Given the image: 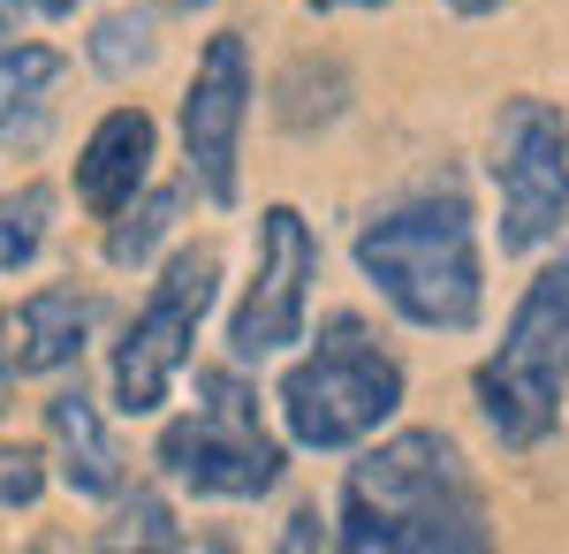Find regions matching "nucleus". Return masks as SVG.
Segmentation results:
<instances>
[{
	"label": "nucleus",
	"mask_w": 569,
	"mask_h": 554,
	"mask_svg": "<svg viewBox=\"0 0 569 554\" xmlns=\"http://www.w3.org/2000/svg\"><path fill=\"white\" fill-rule=\"evenodd\" d=\"M335 540L350 554H479L493 547L486 532V494L463 448L433 426H410L372 441L342 471V510Z\"/></svg>",
	"instance_id": "nucleus-1"
},
{
	"label": "nucleus",
	"mask_w": 569,
	"mask_h": 554,
	"mask_svg": "<svg viewBox=\"0 0 569 554\" xmlns=\"http://www.w3.org/2000/svg\"><path fill=\"white\" fill-rule=\"evenodd\" d=\"M357 274L380 289L402 327L418 335H471L486 311V266H479V214L456 182L410 190L388 214L357 228Z\"/></svg>",
	"instance_id": "nucleus-2"
},
{
	"label": "nucleus",
	"mask_w": 569,
	"mask_h": 554,
	"mask_svg": "<svg viewBox=\"0 0 569 554\" xmlns=\"http://www.w3.org/2000/svg\"><path fill=\"white\" fill-rule=\"evenodd\" d=\"M471 403H479L486 433L509 448V456H531L562 433L569 410V244L517 297L501 342L479 357L471 373Z\"/></svg>",
	"instance_id": "nucleus-3"
},
{
	"label": "nucleus",
	"mask_w": 569,
	"mask_h": 554,
	"mask_svg": "<svg viewBox=\"0 0 569 554\" xmlns=\"http://www.w3.org/2000/svg\"><path fill=\"white\" fill-rule=\"evenodd\" d=\"M402 395H410L402 357H395L357 311H335V319H319V335H311L305 357L281 373L273 410H281L289 448H305V456H342V448H357V441H372V433L388 426L395 410H402Z\"/></svg>",
	"instance_id": "nucleus-4"
},
{
	"label": "nucleus",
	"mask_w": 569,
	"mask_h": 554,
	"mask_svg": "<svg viewBox=\"0 0 569 554\" xmlns=\"http://www.w3.org/2000/svg\"><path fill=\"white\" fill-rule=\"evenodd\" d=\"M152 464H160L168 486L198 494V502H259L289 471V433H266L259 395L243 387V373L206 365L190 410L160 426Z\"/></svg>",
	"instance_id": "nucleus-5"
},
{
	"label": "nucleus",
	"mask_w": 569,
	"mask_h": 554,
	"mask_svg": "<svg viewBox=\"0 0 569 554\" xmlns=\"http://www.w3.org/2000/svg\"><path fill=\"white\" fill-rule=\"evenodd\" d=\"M220 297V251L213 244H182L160 274H152V297L137 304V319L122 327L114 342V410L122 418H152L176 380L190 373V349H198V327H206V311Z\"/></svg>",
	"instance_id": "nucleus-6"
},
{
	"label": "nucleus",
	"mask_w": 569,
	"mask_h": 554,
	"mask_svg": "<svg viewBox=\"0 0 569 554\" xmlns=\"http://www.w3.org/2000/svg\"><path fill=\"white\" fill-rule=\"evenodd\" d=\"M493 190L501 258H539L569 228V115L539 91H509L493 115Z\"/></svg>",
	"instance_id": "nucleus-7"
},
{
	"label": "nucleus",
	"mask_w": 569,
	"mask_h": 554,
	"mask_svg": "<svg viewBox=\"0 0 569 554\" xmlns=\"http://www.w3.org/2000/svg\"><path fill=\"white\" fill-rule=\"evenodd\" d=\"M243 122H251V46L243 31H213L198 46V69L176 107L182 182L213 214H236V198H243Z\"/></svg>",
	"instance_id": "nucleus-8"
},
{
	"label": "nucleus",
	"mask_w": 569,
	"mask_h": 554,
	"mask_svg": "<svg viewBox=\"0 0 569 554\" xmlns=\"http://www.w3.org/2000/svg\"><path fill=\"white\" fill-rule=\"evenodd\" d=\"M311 281H319V236L297 206H266L259 214V251H251V281L228 311V357L259 365L311 342Z\"/></svg>",
	"instance_id": "nucleus-9"
},
{
	"label": "nucleus",
	"mask_w": 569,
	"mask_h": 554,
	"mask_svg": "<svg viewBox=\"0 0 569 554\" xmlns=\"http://www.w3.org/2000/svg\"><path fill=\"white\" fill-rule=\"evenodd\" d=\"M46 448H53V471L77 502H122L130 494V456L107 426V403L84 380L46 395Z\"/></svg>",
	"instance_id": "nucleus-10"
},
{
	"label": "nucleus",
	"mask_w": 569,
	"mask_h": 554,
	"mask_svg": "<svg viewBox=\"0 0 569 554\" xmlns=\"http://www.w3.org/2000/svg\"><path fill=\"white\" fill-rule=\"evenodd\" d=\"M152 152H160V122L144 107H107L91 122L84 152H77V206L91 220H114L130 198H144L152 182Z\"/></svg>",
	"instance_id": "nucleus-11"
},
{
	"label": "nucleus",
	"mask_w": 569,
	"mask_h": 554,
	"mask_svg": "<svg viewBox=\"0 0 569 554\" xmlns=\"http://www.w3.org/2000/svg\"><path fill=\"white\" fill-rule=\"evenodd\" d=\"M91 327H99L91 289H31L8 311V349H16L23 373H61L91 349Z\"/></svg>",
	"instance_id": "nucleus-12"
},
{
	"label": "nucleus",
	"mask_w": 569,
	"mask_h": 554,
	"mask_svg": "<svg viewBox=\"0 0 569 554\" xmlns=\"http://www.w3.org/2000/svg\"><path fill=\"white\" fill-rule=\"evenodd\" d=\"M61 53L53 46H8L0 53V160H8V145L16 137H31L46 115V91L61 85Z\"/></svg>",
	"instance_id": "nucleus-13"
},
{
	"label": "nucleus",
	"mask_w": 569,
	"mask_h": 554,
	"mask_svg": "<svg viewBox=\"0 0 569 554\" xmlns=\"http://www.w3.org/2000/svg\"><path fill=\"white\" fill-rule=\"evenodd\" d=\"M182 198H198V190H190V182H182V190H152V182H144V198H130L122 214L107 220V266H122V274L152 266V251L176 236Z\"/></svg>",
	"instance_id": "nucleus-14"
},
{
	"label": "nucleus",
	"mask_w": 569,
	"mask_h": 554,
	"mask_svg": "<svg viewBox=\"0 0 569 554\" xmlns=\"http://www.w3.org/2000/svg\"><path fill=\"white\" fill-rule=\"evenodd\" d=\"M84 61L99 77H114V85L144 77L160 61V8H114V16H99L84 39Z\"/></svg>",
	"instance_id": "nucleus-15"
},
{
	"label": "nucleus",
	"mask_w": 569,
	"mask_h": 554,
	"mask_svg": "<svg viewBox=\"0 0 569 554\" xmlns=\"http://www.w3.org/2000/svg\"><path fill=\"white\" fill-rule=\"evenodd\" d=\"M46 236H53V190H46V182L0 190V274L31 266V258L46 251Z\"/></svg>",
	"instance_id": "nucleus-16"
},
{
	"label": "nucleus",
	"mask_w": 569,
	"mask_h": 554,
	"mask_svg": "<svg viewBox=\"0 0 569 554\" xmlns=\"http://www.w3.org/2000/svg\"><path fill=\"white\" fill-rule=\"evenodd\" d=\"M99 547H182V524L160 494H122V510L99 532Z\"/></svg>",
	"instance_id": "nucleus-17"
},
{
	"label": "nucleus",
	"mask_w": 569,
	"mask_h": 554,
	"mask_svg": "<svg viewBox=\"0 0 569 554\" xmlns=\"http://www.w3.org/2000/svg\"><path fill=\"white\" fill-rule=\"evenodd\" d=\"M46 464L53 456H39V448H0V510H31L46 494Z\"/></svg>",
	"instance_id": "nucleus-18"
},
{
	"label": "nucleus",
	"mask_w": 569,
	"mask_h": 554,
	"mask_svg": "<svg viewBox=\"0 0 569 554\" xmlns=\"http://www.w3.org/2000/svg\"><path fill=\"white\" fill-rule=\"evenodd\" d=\"M311 540H327V532H319V510H297L289 516V547H311Z\"/></svg>",
	"instance_id": "nucleus-19"
},
{
	"label": "nucleus",
	"mask_w": 569,
	"mask_h": 554,
	"mask_svg": "<svg viewBox=\"0 0 569 554\" xmlns=\"http://www.w3.org/2000/svg\"><path fill=\"white\" fill-rule=\"evenodd\" d=\"M23 8H31V0H0V53L16 46V16H23Z\"/></svg>",
	"instance_id": "nucleus-20"
},
{
	"label": "nucleus",
	"mask_w": 569,
	"mask_h": 554,
	"mask_svg": "<svg viewBox=\"0 0 569 554\" xmlns=\"http://www.w3.org/2000/svg\"><path fill=\"white\" fill-rule=\"evenodd\" d=\"M311 16H342V8H388V0H305Z\"/></svg>",
	"instance_id": "nucleus-21"
},
{
	"label": "nucleus",
	"mask_w": 569,
	"mask_h": 554,
	"mask_svg": "<svg viewBox=\"0 0 569 554\" xmlns=\"http://www.w3.org/2000/svg\"><path fill=\"white\" fill-rule=\"evenodd\" d=\"M440 8H456V16H493V8H509V0H440Z\"/></svg>",
	"instance_id": "nucleus-22"
},
{
	"label": "nucleus",
	"mask_w": 569,
	"mask_h": 554,
	"mask_svg": "<svg viewBox=\"0 0 569 554\" xmlns=\"http://www.w3.org/2000/svg\"><path fill=\"white\" fill-rule=\"evenodd\" d=\"M31 8H39V16H53V23H61V16H77V8H84V0H31Z\"/></svg>",
	"instance_id": "nucleus-23"
},
{
	"label": "nucleus",
	"mask_w": 569,
	"mask_h": 554,
	"mask_svg": "<svg viewBox=\"0 0 569 554\" xmlns=\"http://www.w3.org/2000/svg\"><path fill=\"white\" fill-rule=\"evenodd\" d=\"M168 8H213V0H168Z\"/></svg>",
	"instance_id": "nucleus-24"
}]
</instances>
